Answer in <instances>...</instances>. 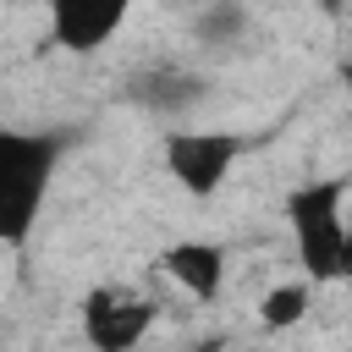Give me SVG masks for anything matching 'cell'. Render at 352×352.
I'll list each match as a JSON object with an SVG mask.
<instances>
[{"instance_id": "6da1fadb", "label": "cell", "mask_w": 352, "mask_h": 352, "mask_svg": "<svg viewBox=\"0 0 352 352\" xmlns=\"http://www.w3.org/2000/svg\"><path fill=\"white\" fill-rule=\"evenodd\" d=\"M60 154H66L60 132L0 126V248H28V236L38 231Z\"/></svg>"}, {"instance_id": "7a4b0ae2", "label": "cell", "mask_w": 352, "mask_h": 352, "mask_svg": "<svg viewBox=\"0 0 352 352\" xmlns=\"http://www.w3.org/2000/svg\"><path fill=\"white\" fill-rule=\"evenodd\" d=\"M346 192L352 176H319L286 192V226L297 242V264L308 270V286L336 280V258L346 242Z\"/></svg>"}, {"instance_id": "3957f363", "label": "cell", "mask_w": 352, "mask_h": 352, "mask_svg": "<svg viewBox=\"0 0 352 352\" xmlns=\"http://www.w3.org/2000/svg\"><path fill=\"white\" fill-rule=\"evenodd\" d=\"M242 154H248V138L220 126H176L165 138V170L187 198H214Z\"/></svg>"}, {"instance_id": "277c9868", "label": "cell", "mask_w": 352, "mask_h": 352, "mask_svg": "<svg viewBox=\"0 0 352 352\" xmlns=\"http://www.w3.org/2000/svg\"><path fill=\"white\" fill-rule=\"evenodd\" d=\"M154 314L160 308L143 292L104 280V286H94L82 297V336H88L94 352H138L143 336L154 330Z\"/></svg>"}, {"instance_id": "5b68a950", "label": "cell", "mask_w": 352, "mask_h": 352, "mask_svg": "<svg viewBox=\"0 0 352 352\" xmlns=\"http://www.w3.org/2000/svg\"><path fill=\"white\" fill-rule=\"evenodd\" d=\"M44 11H50V33L60 50L94 55L121 33L132 0H44Z\"/></svg>"}, {"instance_id": "8992f818", "label": "cell", "mask_w": 352, "mask_h": 352, "mask_svg": "<svg viewBox=\"0 0 352 352\" xmlns=\"http://www.w3.org/2000/svg\"><path fill=\"white\" fill-rule=\"evenodd\" d=\"M160 270H165L192 302H214L220 286H226V248L187 236V242H170V248L160 253Z\"/></svg>"}, {"instance_id": "52a82bcc", "label": "cell", "mask_w": 352, "mask_h": 352, "mask_svg": "<svg viewBox=\"0 0 352 352\" xmlns=\"http://www.w3.org/2000/svg\"><path fill=\"white\" fill-rule=\"evenodd\" d=\"M308 302H314L308 280H280L258 297V319H264V330H292L297 319H308Z\"/></svg>"}, {"instance_id": "ba28073f", "label": "cell", "mask_w": 352, "mask_h": 352, "mask_svg": "<svg viewBox=\"0 0 352 352\" xmlns=\"http://www.w3.org/2000/svg\"><path fill=\"white\" fill-rule=\"evenodd\" d=\"M187 88H192V77L187 72H148V77H138V99L148 104V110H170V104H187Z\"/></svg>"}, {"instance_id": "9c48e42d", "label": "cell", "mask_w": 352, "mask_h": 352, "mask_svg": "<svg viewBox=\"0 0 352 352\" xmlns=\"http://www.w3.org/2000/svg\"><path fill=\"white\" fill-rule=\"evenodd\" d=\"M236 28H242V11H236L231 0H226V6H209V11L198 16V38H231Z\"/></svg>"}, {"instance_id": "30bf717a", "label": "cell", "mask_w": 352, "mask_h": 352, "mask_svg": "<svg viewBox=\"0 0 352 352\" xmlns=\"http://www.w3.org/2000/svg\"><path fill=\"white\" fill-rule=\"evenodd\" d=\"M336 280H352V226H346V242H341V258H336Z\"/></svg>"}, {"instance_id": "8fae6325", "label": "cell", "mask_w": 352, "mask_h": 352, "mask_svg": "<svg viewBox=\"0 0 352 352\" xmlns=\"http://www.w3.org/2000/svg\"><path fill=\"white\" fill-rule=\"evenodd\" d=\"M319 11H330V16H341V11H346V0H319Z\"/></svg>"}, {"instance_id": "7c38bea8", "label": "cell", "mask_w": 352, "mask_h": 352, "mask_svg": "<svg viewBox=\"0 0 352 352\" xmlns=\"http://www.w3.org/2000/svg\"><path fill=\"white\" fill-rule=\"evenodd\" d=\"M187 352H226V341H198V346H187Z\"/></svg>"}, {"instance_id": "4fadbf2b", "label": "cell", "mask_w": 352, "mask_h": 352, "mask_svg": "<svg viewBox=\"0 0 352 352\" xmlns=\"http://www.w3.org/2000/svg\"><path fill=\"white\" fill-rule=\"evenodd\" d=\"M341 82H346V88H352V55H346V60H341Z\"/></svg>"}, {"instance_id": "5bb4252c", "label": "cell", "mask_w": 352, "mask_h": 352, "mask_svg": "<svg viewBox=\"0 0 352 352\" xmlns=\"http://www.w3.org/2000/svg\"><path fill=\"white\" fill-rule=\"evenodd\" d=\"M346 16H352V0H346Z\"/></svg>"}]
</instances>
